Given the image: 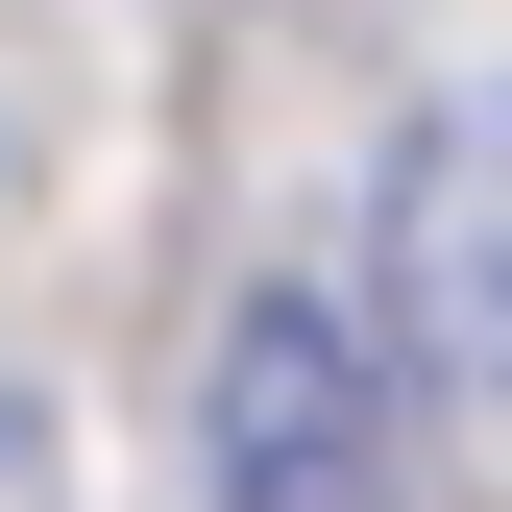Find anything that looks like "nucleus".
Masks as SVG:
<instances>
[{
    "label": "nucleus",
    "instance_id": "obj_1",
    "mask_svg": "<svg viewBox=\"0 0 512 512\" xmlns=\"http://www.w3.org/2000/svg\"><path fill=\"white\" fill-rule=\"evenodd\" d=\"M366 464H391V366H366V317L269 293L220 342V512H366Z\"/></svg>",
    "mask_w": 512,
    "mask_h": 512
}]
</instances>
